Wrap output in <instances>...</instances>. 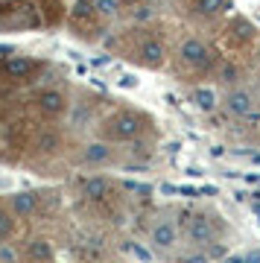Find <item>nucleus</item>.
<instances>
[{
  "instance_id": "nucleus-1",
  "label": "nucleus",
  "mask_w": 260,
  "mask_h": 263,
  "mask_svg": "<svg viewBox=\"0 0 260 263\" xmlns=\"http://www.w3.org/2000/svg\"><path fill=\"white\" fill-rule=\"evenodd\" d=\"M140 129H143L140 117L138 114H129V111H123L108 120V135H112L114 141H135L140 135Z\"/></svg>"
},
{
  "instance_id": "nucleus-2",
  "label": "nucleus",
  "mask_w": 260,
  "mask_h": 263,
  "mask_svg": "<svg viewBox=\"0 0 260 263\" xmlns=\"http://www.w3.org/2000/svg\"><path fill=\"white\" fill-rule=\"evenodd\" d=\"M181 59H184V65L202 70V67L211 65V50L199 38H187V41H181Z\"/></svg>"
},
{
  "instance_id": "nucleus-3",
  "label": "nucleus",
  "mask_w": 260,
  "mask_h": 263,
  "mask_svg": "<svg viewBox=\"0 0 260 263\" xmlns=\"http://www.w3.org/2000/svg\"><path fill=\"white\" fill-rule=\"evenodd\" d=\"M225 108H228V114H234V117H249V114L254 111V97H251V91H246V88H234L231 94H228V100H225Z\"/></svg>"
},
{
  "instance_id": "nucleus-4",
  "label": "nucleus",
  "mask_w": 260,
  "mask_h": 263,
  "mask_svg": "<svg viewBox=\"0 0 260 263\" xmlns=\"http://www.w3.org/2000/svg\"><path fill=\"white\" fill-rule=\"evenodd\" d=\"M187 237H190V243H196V246L211 243V240H214V226H211V219H208V216H193L190 226H187Z\"/></svg>"
},
{
  "instance_id": "nucleus-5",
  "label": "nucleus",
  "mask_w": 260,
  "mask_h": 263,
  "mask_svg": "<svg viewBox=\"0 0 260 263\" xmlns=\"http://www.w3.org/2000/svg\"><path fill=\"white\" fill-rule=\"evenodd\" d=\"M152 243L158 246V249H173L176 246V240H178V231H176V226L170 222V219H164V222H158V226L152 228Z\"/></svg>"
},
{
  "instance_id": "nucleus-6",
  "label": "nucleus",
  "mask_w": 260,
  "mask_h": 263,
  "mask_svg": "<svg viewBox=\"0 0 260 263\" xmlns=\"http://www.w3.org/2000/svg\"><path fill=\"white\" fill-rule=\"evenodd\" d=\"M38 108L44 114H62L65 111V94L62 91H41L38 94Z\"/></svg>"
},
{
  "instance_id": "nucleus-7",
  "label": "nucleus",
  "mask_w": 260,
  "mask_h": 263,
  "mask_svg": "<svg viewBox=\"0 0 260 263\" xmlns=\"http://www.w3.org/2000/svg\"><path fill=\"white\" fill-rule=\"evenodd\" d=\"M138 53H140V62L149 65V67H158L161 62H164V44H161V41H152V38L140 44Z\"/></svg>"
},
{
  "instance_id": "nucleus-8",
  "label": "nucleus",
  "mask_w": 260,
  "mask_h": 263,
  "mask_svg": "<svg viewBox=\"0 0 260 263\" xmlns=\"http://www.w3.org/2000/svg\"><path fill=\"white\" fill-rule=\"evenodd\" d=\"M82 158H85V164H105V161L112 158V149H108V143H102V141L88 143Z\"/></svg>"
},
{
  "instance_id": "nucleus-9",
  "label": "nucleus",
  "mask_w": 260,
  "mask_h": 263,
  "mask_svg": "<svg viewBox=\"0 0 260 263\" xmlns=\"http://www.w3.org/2000/svg\"><path fill=\"white\" fill-rule=\"evenodd\" d=\"M35 202H38V196L29 193V190L15 193V196H12V211H15V214H32V211H35Z\"/></svg>"
},
{
  "instance_id": "nucleus-10",
  "label": "nucleus",
  "mask_w": 260,
  "mask_h": 263,
  "mask_svg": "<svg viewBox=\"0 0 260 263\" xmlns=\"http://www.w3.org/2000/svg\"><path fill=\"white\" fill-rule=\"evenodd\" d=\"M228 0H196V12L205 15V18H214V15H222Z\"/></svg>"
},
{
  "instance_id": "nucleus-11",
  "label": "nucleus",
  "mask_w": 260,
  "mask_h": 263,
  "mask_svg": "<svg viewBox=\"0 0 260 263\" xmlns=\"http://www.w3.org/2000/svg\"><path fill=\"white\" fill-rule=\"evenodd\" d=\"M193 103H196V108H202V111H214L216 108V94L211 91V88H196Z\"/></svg>"
},
{
  "instance_id": "nucleus-12",
  "label": "nucleus",
  "mask_w": 260,
  "mask_h": 263,
  "mask_svg": "<svg viewBox=\"0 0 260 263\" xmlns=\"http://www.w3.org/2000/svg\"><path fill=\"white\" fill-rule=\"evenodd\" d=\"M82 190H85V196L88 199H105L108 196V181L105 179H88L82 184Z\"/></svg>"
},
{
  "instance_id": "nucleus-13",
  "label": "nucleus",
  "mask_w": 260,
  "mask_h": 263,
  "mask_svg": "<svg viewBox=\"0 0 260 263\" xmlns=\"http://www.w3.org/2000/svg\"><path fill=\"white\" fill-rule=\"evenodd\" d=\"M29 257H32V260H50V257H53V249H50L47 240H32V243H29Z\"/></svg>"
},
{
  "instance_id": "nucleus-14",
  "label": "nucleus",
  "mask_w": 260,
  "mask_h": 263,
  "mask_svg": "<svg viewBox=\"0 0 260 263\" xmlns=\"http://www.w3.org/2000/svg\"><path fill=\"white\" fill-rule=\"evenodd\" d=\"M6 73L9 76H27V73H32V62H29V59H9V62H6Z\"/></svg>"
},
{
  "instance_id": "nucleus-15",
  "label": "nucleus",
  "mask_w": 260,
  "mask_h": 263,
  "mask_svg": "<svg viewBox=\"0 0 260 263\" xmlns=\"http://www.w3.org/2000/svg\"><path fill=\"white\" fill-rule=\"evenodd\" d=\"M56 146H59V138L53 135V132H44V135L38 138V149L50 152V149H56Z\"/></svg>"
},
{
  "instance_id": "nucleus-16",
  "label": "nucleus",
  "mask_w": 260,
  "mask_h": 263,
  "mask_svg": "<svg viewBox=\"0 0 260 263\" xmlns=\"http://www.w3.org/2000/svg\"><path fill=\"white\" fill-rule=\"evenodd\" d=\"M12 228H15V219H12L9 214H0V240H3V237H9Z\"/></svg>"
},
{
  "instance_id": "nucleus-17",
  "label": "nucleus",
  "mask_w": 260,
  "mask_h": 263,
  "mask_svg": "<svg viewBox=\"0 0 260 263\" xmlns=\"http://www.w3.org/2000/svg\"><path fill=\"white\" fill-rule=\"evenodd\" d=\"M15 260H18V254L6 249V246H0V263H15Z\"/></svg>"
},
{
  "instance_id": "nucleus-18",
  "label": "nucleus",
  "mask_w": 260,
  "mask_h": 263,
  "mask_svg": "<svg viewBox=\"0 0 260 263\" xmlns=\"http://www.w3.org/2000/svg\"><path fill=\"white\" fill-rule=\"evenodd\" d=\"M222 79H225V82H231V79H237V70H234L231 65H228V67H222Z\"/></svg>"
},
{
  "instance_id": "nucleus-19",
  "label": "nucleus",
  "mask_w": 260,
  "mask_h": 263,
  "mask_svg": "<svg viewBox=\"0 0 260 263\" xmlns=\"http://www.w3.org/2000/svg\"><path fill=\"white\" fill-rule=\"evenodd\" d=\"M135 254H138V257H140L143 263H149V260H152V254H149L146 249H140V246H135Z\"/></svg>"
},
{
  "instance_id": "nucleus-20",
  "label": "nucleus",
  "mask_w": 260,
  "mask_h": 263,
  "mask_svg": "<svg viewBox=\"0 0 260 263\" xmlns=\"http://www.w3.org/2000/svg\"><path fill=\"white\" fill-rule=\"evenodd\" d=\"M184 263H208V257H205V254H190Z\"/></svg>"
},
{
  "instance_id": "nucleus-21",
  "label": "nucleus",
  "mask_w": 260,
  "mask_h": 263,
  "mask_svg": "<svg viewBox=\"0 0 260 263\" xmlns=\"http://www.w3.org/2000/svg\"><path fill=\"white\" fill-rule=\"evenodd\" d=\"M246 263H260V254H251V257H246Z\"/></svg>"
},
{
  "instance_id": "nucleus-22",
  "label": "nucleus",
  "mask_w": 260,
  "mask_h": 263,
  "mask_svg": "<svg viewBox=\"0 0 260 263\" xmlns=\"http://www.w3.org/2000/svg\"><path fill=\"white\" fill-rule=\"evenodd\" d=\"M257 62H260V50H257Z\"/></svg>"
}]
</instances>
